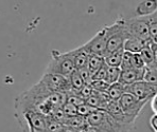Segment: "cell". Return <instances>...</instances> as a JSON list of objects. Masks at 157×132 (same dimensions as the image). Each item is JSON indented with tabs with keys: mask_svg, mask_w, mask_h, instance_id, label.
<instances>
[{
	"mask_svg": "<svg viewBox=\"0 0 157 132\" xmlns=\"http://www.w3.org/2000/svg\"><path fill=\"white\" fill-rule=\"evenodd\" d=\"M141 58L144 59L145 66H153L156 64V52H154L147 45H145L144 49L140 51Z\"/></svg>",
	"mask_w": 157,
	"mask_h": 132,
	"instance_id": "cell-18",
	"label": "cell"
},
{
	"mask_svg": "<svg viewBox=\"0 0 157 132\" xmlns=\"http://www.w3.org/2000/svg\"><path fill=\"white\" fill-rule=\"evenodd\" d=\"M40 82L45 85V87L52 93H68L70 91L68 77L55 73H44Z\"/></svg>",
	"mask_w": 157,
	"mask_h": 132,
	"instance_id": "cell-6",
	"label": "cell"
},
{
	"mask_svg": "<svg viewBox=\"0 0 157 132\" xmlns=\"http://www.w3.org/2000/svg\"><path fill=\"white\" fill-rule=\"evenodd\" d=\"M85 119L87 125L98 127L106 132H130L134 128L118 122L104 110H99V109H96L91 113H89L85 117Z\"/></svg>",
	"mask_w": 157,
	"mask_h": 132,
	"instance_id": "cell-1",
	"label": "cell"
},
{
	"mask_svg": "<svg viewBox=\"0 0 157 132\" xmlns=\"http://www.w3.org/2000/svg\"><path fill=\"white\" fill-rule=\"evenodd\" d=\"M107 95L112 101H118L124 93H125V86L122 85L121 82H117L114 84L109 85L107 91H106Z\"/></svg>",
	"mask_w": 157,
	"mask_h": 132,
	"instance_id": "cell-16",
	"label": "cell"
},
{
	"mask_svg": "<svg viewBox=\"0 0 157 132\" xmlns=\"http://www.w3.org/2000/svg\"><path fill=\"white\" fill-rule=\"evenodd\" d=\"M17 122L25 132H45L47 116L35 111H26L15 115Z\"/></svg>",
	"mask_w": 157,
	"mask_h": 132,
	"instance_id": "cell-4",
	"label": "cell"
},
{
	"mask_svg": "<svg viewBox=\"0 0 157 132\" xmlns=\"http://www.w3.org/2000/svg\"><path fill=\"white\" fill-rule=\"evenodd\" d=\"M145 46V41L134 36H128L123 43V50L130 53H140Z\"/></svg>",
	"mask_w": 157,
	"mask_h": 132,
	"instance_id": "cell-12",
	"label": "cell"
},
{
	"mask_svg": "<svg viewBox=\"0 0 157 132\" xmlns=\"http://www.w3.org/2000/svg\"><path fill=\"white\" fill-rule=\"evenodd\" d=\"M106 64H104L98 71H96L91 75V82L92 80H104L106 76Z\"/></svg>",
	"mask_w": 157,
	"mask_h": 132,
	"instance_id": "cell-25",
	"label": "cell"
},
{
	"mask_svg": "<svg viewBox=\"0 0 157 132\" xmlns=\"http://www.w3.org/2000/svg\"><path fill=\"white\" fill-rule=\"evenodd\" d=\"M125 25L131 36L137 37L144 41L150 38L147 20L144 16H137V17L130 18L128 20L125 19Z\"/></svg>",
	"mask_w": 157,
	"mask_h": 132,
	"instance_id": "cell-8",
	"label": "cell"
},
{
	"mask_svg": "<svg viewBox=\"0 0 157 132\" xmlns=\"http://www.w3.org/2000/svg\"><path fill=\"white\" fill-rule=\"evenodd\" d=\"M120 68L118 67H106V76H105V82H108L109 85L114 84V82H117L118 79H119L120 76Z\"/></svg>",
	"mask_w": 157,
	"mask_h": 132,
	"instance_id": "cell-20",
	"label": "cell"
},
{
	"mask_svg": "<svg viewBox=\"0 0 157 132\" xmlns=\"http://www.w3.org/2000/svg\"><path fill=\"white\" fill-rule=\"evenodd\" d=\"M105 39H106V53L114 52L119 49H123V43L130 34L126 30L125 19L122 16L115 21L114 24L104 27ZM104 54V55H105Z\"/></svg>",
	"mask_w": 157,
	"mask_h": 132,
	"instance_id": "cell-2",
	"label": "cell"
},
{
	"mask_svg": "<svg viewBox=\"0 0 157 132\" xmlns=\"http://www.w3.org/2000/svg\"><path fill=\"white\" fill-rule=\"evenodd\" d=\"M90 86H91L92 90H94V91L106 92L108 87H109V84L106 82L105 80H92L90 82Z\"/></svg>",
	"mask_w": 157,
	"mask_h": 132,
	"instance_id": "cell-23",
	"label": "cell"
},
{
	"mask_svg": "<svg viewBox=\"0 0 157 132\" xmlns=\"http://www.w3.org/2000/svg\"><path fill=\"white\" fill-rule=\"evenodd\" d=\"M75 70V64L69 51L59 52L57 50H52L51 60L46 68V73H55L69 77V75Z\"/></svg>",
	"mask_w": 157,
	"mask_h": 132,
	"instance_id": "cell-3",
	"label": "cell"
},
{
	"mask_svg": "<svg viewBox=\"0 0 157 132\" xmlns=\"http://www.w3.org/2000/svg\"><path fill=\"white\" fill-rule=\"evenodd\" d=\"M94 110H96V109L90 107V106H88L87 104H85V103L77 107L78 115H80V116H83V117H86L87 115L89 114V113H91L92 111H94Z\"/></svg>",
	"mask_w": 157,
	"mask_h": 132,
	"instance_id": "cell-24",
	"label": "cell"
},
{
	"mask_svg": "<svg viewBox=\"0 0 157 132\" xmlns=\"http://www.w3.org/2000/svg\"><path fill=\"white\" fill-rule=\"evenodd\" d=\"M144 82H150V84L156 85L157 84V77H156V64L153 66H145L144 68Z\"/></svg>",
	"mask_w": 157,
	"mask_h": 132,
	"instance_id": "cell-21",
	"label": "cell"
},
{
	"mask_svg": "<svg viewBox=\"0 0 157 132\" xmlns=\"http://www.w3.org/2000/svg\"><path fill=\"white\" fill-rule=\"evenodd\" d=\"M104 58L103 56L99 55L88 54V61H87V70L90 75H92L96 71H98L101 67L104 64Z\"/></svg>",
	"mask_w": 157,
	"mask_h": 132,
	"instance_id": "cell-17",
	"label": "cell"
},
{
	"mask_svg": "<svg viewBox=\"0 0 157 132\" xmlns=\"http://www.w3.org/2000/svg\"><path fill=\"white\" fill-rule=\"evenodd\" d=\"M118 103H119L120 107H121L123 113L125 114V116L128 117V119L130 120L132 124H135L139 114L141 113L142 109H144V107L149 101L138 99L133 94L125 92L123 95L118 99Z\"/></svg>",
	"mask_w": 157,
	"mask_h": 132,
	"instance_id": "cell-5",
	"label": "cell"
},
{
	"mask_svg": "<svg viewBox=\"0 0 157 132\" xmlns=\"http://www.w3.org/2000/svg\"><path fill=\"white\" fill-rule=\"evenodd\" d=\"M61 132H81V130H78V129H75V128H72V127L65 126V125H64Z\"/></svg>",
	"mask_w": 157,
	"mask_h": 132,
	"instance_id": "cell-29",
	"label": "cell"
},
{
	"mask_svg": "<svg viewBox=\"0 0 157 132\" xmlns=\"http://www.w3.org/2000/svg\"><path fill=\"white\" fill-rule=\"evenodd\" d=\"M156 0H144L136 8V14L138 16H147L156 12Z\"/></svg>",
	"mask_w": 157,
	"mask_h": 132,
	"instance_id": "cell-13",
	"label": "cell"
},
{
	"mask_svg": "<svg viewBox=\"0 0 157 132\" xmlns=\"http://www.w3.org/2000/svg\"><path fill=\"white\" fill-rule=\"evenodd\" d=\"M125 92L133 94L138 99L149 101L152 97L156 95L157 86L147 82L144 80H139V82H136L131 85L125 86Z\"/></svg>",
	"mask_w": 157,
	"mask_h": 132,
	"instance_id": "cell-7",
	"label": "cell"
},
{
	"mask_svg": "<svg viewBox=\"0 0 157 132\" xmlns=\"http://www.w3.org/2000/svg\"><path fill=\"white\" fill-rule=\"evenodd\" d=\"M150 126H151L152 130L154 132H157V115L154 114L152 115L151 119H150Z\"/></svg>",
	"mask_w": 157,
	"mask_h": 132,
	"instance_id": "cell-27",
	"label": "cell"
},
{
	"mask_svg": "<svg viewBox=\"0 0 157 132\" xmlns=\"http://www.w3.org/2000/svg\"><path fill=\"white\" fill-rule=\"evenodd\" d=\"M144 68L121 70L118 82H121V84L124 86H128V85L133 84V82L142 80L144 79Z\"/></svg>",
	"mask_w": 157,
	"mask_h": 132,
	"instance_id": "cell-10",
	"label": "cell"
},
{
	"mask_svg": "<svg viewBox=\"0 0 157 132\" xmlns=\"http://www.w3.org/2000/svg\"><path fill=\"white\" fill-rule=\"evenodd\" d=\"M156 12L151 14V15L144 16L145 20H147V30H149V36L151 39L156 41L157 37V17H156Z\"/></svg>",
	"mask_w": 157,
	"mask_h": 132,
	"instance_id": "cell-19",
	"label": "cell"
},
{
	"mask_svg": "<svg viewBox=\"0 0 157 132\" xmlns=\"http://www.w3.org/2000/svg\"><path fill=\"white\" fill-rule=\"evenodd\" d=\"M131 61H132V68L133 69H141L145 67L140 53H132Z\"/></svg>",
	"mask_w": 157,
	"mask_h": 132,
	"instance_id": "cell-22",
	"label": "cell"
},
{
	"mask_svg": "<svg viewBox=\"0 0 157 132\" xmlns=\"http://www.w3.org/2000/svg\"><path fill=\"white\" fill-rule=\"evenodd\" d=\"M149 101L151 103V109L153 111V113L154 114H157V95L153 96Z\"/></svg>",
	"mask_w": 157,
	"mask_h": 132,
	"instance_id": "cell-28",
	"label": "cell"
},
{
	"mask_svg": "<svg viewBox=\"0 0 157 132\" xmlns=\"http://www.w3.org/2000/svg\"><path fill=\"white\" fill-rule=\"evenodd\" d=\"M72 57L73 64H75V70H82L84 68H87V61H88V53L83 49V47H78L75 50L69 51Z\"/></svg>",
	"mask_w": 157,
	"mask_h": 132,
	"instance_id": "cell-11",
	"label": "cell"
},
{
	"mask_svg": "<svg viewBox=\"0 0 157 132\" xmlns=\"http://www.w3.org/2000/svg\"><path fill=\"white\" fill-rule=\"evenodd\" d=\"M68 79H69V85H70V91H69L67 94H71V93L77 94L78 92L82 89L83 86L85 85L82 79V77H81L80 73H78L77 70H75L70 75H69Z\"/></svg>",
	"mask_w": 157,
	"mask_h": 132,
	"instance_id": "cell-15",
	"label": "cell"
},
{
	"mask_svg": "<svg viewBox=\"0 0 157 132\" xmlns=\"http://www.w3.org/2000/svg\"><path fill=\"white\" fill-rule=\"evenodd\" d=\"M123 52H124L123 49H119V50L114 51V52L106 53L104 56H103L105 64L108 67H118L119 68L120 64H121Z\"/></svg>",
	"mask_w": 157,
	"mask_h": 132,
	"instance_id": "cell-14",
	"label": "cell"
},
{
	"mask_svg": "<svg viewBox=\"0 0 157 132\" xmlns=\"http://www.w3.org/2000/svg\"><path fill=\"white\" fill-rule=\"evenodd\" d=\"M82 47L88 54L104 56L106 52V39H105L104 29L99 31L90 40L87 41Z\"/></svg>",
	"mask_w": 157,
	"mask_h": 132,
	"instance_id": "cell-9",
	"label": "cell"
},
{
	"mask_svg": "<svg viewBox=\"0 0 157 132\" xmlns=\"http://www.w3.org/2000/svg\"><path fill=\"white\" fill-rule=\"evenodd\" d=\"M81 132H106V131L102 130V129H100V128H98V127L87 125L86 127H84V128L81 130Z\"/></svg>",
	"mask_w": 157,
	"mask_h": 132,
	"instance_id": "cell-26",
	"label": "cell"
}]
</instances>
